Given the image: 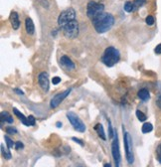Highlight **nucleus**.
<instances>
[{
	"label": "nucleus",
	"instance_id": "1",
	"mask_svg": "<svg viewBox=\"0 0 161 167\" xmlns=\"http://www.w3.org/2000/svg\"><path fill=\"white\" fill-rule=\"evenodd\" d=\"M95 30L97 33H105L113 27L114 23V18L110 13L103 12L102 14L97 16L95 19L92 20Z\"/></svg>",
	"mask_w": 161,
	"mask_h": 167
},
{
	"label": "nucleus",
	"instance_id": "2",
	"mask_svg": "<svg viewBox=\"0 0 161 167\" xmlns=\"http://www.w3.org/2000/svg\"><path fill=\"white\" fill-rule=\"evenodd\" d=\"M119 59H121V54H119L118 50L114 47L106 48L100 58L102 62L108 67H113L114 65L118 63Z\"/></svg>",
	"mask_w": 161,
	"mask_h": 167
},
{
	"label": "nucleus",
	"instance_id": "3",
	"mask_svg": "<svg viewBox=\"0 0 161 167\" xmlns=\"http://www.w3.org/2000/svg\"><path fill=\"white\" fill-rule=\"evenodd\" d=\"M105 10V6L102 3H97L95 1H90L87 6V15L90 19H95L97 16L102 14Z\"/></svg>",
	"mask_w": 161,
	"mask_h": 167
},
{
	"label": "nucleus",
	"instance_id": "4",
	"mask_svg": "<svg viewBox=\"0 0 161 167\" xmlns=\"http://www.w3.org/2000/svg\"><path fill=\"white\" fill-rule=\"evenodd\" d=\"M123 142H124V149H125V155H126V160L129 164H132L134 162V156H133V151H132V138L131 135L125 131L123 135Z\"/></svg>",
	"mask_w": 161,
	"mask_h": 167
},
{
	"label": "nucleus",
	"instance_id": "5",
	"mask_svg": "<svg viewBox=\"0 0 161 167\" xmlns=\"http://www.w3.org/2000/svg\"><path fill=\"white\" fill-rule=\"evenodd\" d=\"M62 29L65 37L68 38V39H74L79 34V24L77 20H74L70 22V23L66 24L65 26L62 27Z\"/></svg>",
	"mask_w": 161,
	"mask_h": 167
},
{
	"label": "nucleus",
	"instance_id": "6",
	"mask_svg": "<svg viewBox=\"0 0 161 167\" xmlns=\"http://www.w3.org/2000/svg\"><path fill=\"white\" fill-rule=\"evenodd\" d=\"M74 20H76V12L73 8H68V9L62 11L61 14L58 17V24L59 26H65L66 24L70 23Z\"/></svg>",
	"mask_w": 161,
	"mask_h": 167
},
{
	"label": "nucleus",
	"instance_id": "7",
	"mask_svg": "<svg viewBox=\"0 0 161 167\" xmlns=\"http://www.w3.org/2000/svg\"><path fill=\"white\" fill-rule=\"evenodd\" d=\"M67 117L69 119V121L71 122V124L73 125V127L75 128L76 130L79 131V132H84L86 130V125L83 122L80 117H79L77 114H75L72 111H69L67 114Z\"/></svg>",
	"mask_w": 161,
	"mask_h": 167
},
{
	"label": "nucleus",
	"instance_id": "8",
	"mask_svg": "<svg viewBox=\"0 0 161 167\" xmlns=\"http://www.w3.org/2000/svg\"><path fill=\"white\" fill-rule=\"evenodd\" d=\"M111 153H113V157L116 163V167L121 166V151H119V144H118V138H117L116 132L114 133V138L113 141L111 143Z\"/></svg>",
	"mask_w": 161,
	"mask_h": 167
},
{
	"label": "nucleus",
	"instance_id": "9",
	"mask_svg": "<svg viewBox=\"0 0 161 167\" xmlns=\"http://www.w3.org/2000/svg\"><path fill=\"white\" fill-rule=\"evenodd\" d=\"M71 92H72V89H68L65 92H62V93H60V94H57L55 97L51 100V103H50L51 108H56L57 106H58L60 103H61L63 100H64L65 98L70 95Z\"/></svg>",
	"mask_w": 161,
	"mask_h": 167
},
{
	"label": "nucleus",
	"instance_id": "10",
	"mask_svg": "<svg viewBox=\"0 0 161 167\" xmlns=\"http://www.w3.org/2000/svg\"><path fill=\"white\" fill-rule=\"evenodd\" d=\"M60 65L62 66V68L64 70L66 71H73L75 70V64H74V62L71 60L68 56H62L61 59H60Z\"/></svg>",
	"mask_w": 161,
	"mask_h": 167
},
{
	"label": "nucleus",
	"instance_id": "11",
	"mask_svg": "<svg viewBox=\"0 0 161 167\" xmlns=\"http://www.w3.org/2000/svg\"><path fill=\"white\" fill-rule=\"evenodd\" d=\"M38 82H39L40 87L44 90L45 92L49 91V87H50V84H49V78H48V74L43 72L38 76Z\"/></svg>",
	"mask_w": 161,
	"mask_h": 167
},
{
	"label": "nucleus",
	"instance_id": "12",
	"mask_svg": "<svg viewBox=\"0 0 161 167\" xmlns=\"http://www.w3.org/2000/svg\"><path fill=\"white\" fill-rule=\"evenodd\" d=\"M10 22L14 30H17L20 27V21H19V16L16 11H12L10 14Z\"/></svg>",
	"mask_w": 161,
	"mask_h": 167
},
{
	"label": "nucleus",
	"instance_id": "13",
	"mask_svg": "<svg viewBox=\"0 0 161 167\" xmlns=\"http://www.w3.org/2000/svg\"><path fill=\"white\" fill-rule=\"evenodd\" d=\"M25 28H26V32L27 34L29 35H33L35 32V26L33 23V20L31 18H26L25 20Z\"/></svg>",
	"mask_w": 161,
	"mask_h": 167
},
{
	"label": "nucleus",
	"instance_id": "14",
	"mask_svg": "<svg viewBox=\"0 0 161 167\" xmlns=\"http://www.w3.org/2000/svg\"><path fill=\"white\" fill-rule=\"evenodd\" d=\"M13 113H14L15 116H17L18 119L21 120V121H22V124H23L24 125H26V127H30L29 119H26V117L24 116V114H23L22 113H20V111H19L16 108H13Z\"/></svg>",
	"mask_w": 161,
	"mask_h": 167
},
{
	"label": "nucleus",
	"instance_id": "15",
	"mask_svg": "<svg viewBox=\"0 0 161 167\" xmlns=\"http://www.w3.org/2000/svg\"><path fill=\"white\" fill-rule=\"evenodd\" d=\"M95 130L97 131V135L100 136L103 140H106V136H105V130H103V124H97L95 125Z\"/></svg>",
	"mask_w": 161,
	"mask_h": 167
},
{
	"label": "nucleus",
	"instance_id": "16",
	"mask_svg": "<svg viewBox=\"0 0 161 167\" xmlns=\"http://www.w3.org/2000/svg\"><path fill=\"white\" fill-rule=\"evenodd\" d=\"M138 98H140L141 100H143V102H147V100H149V98H150V94H149V92L147 91L146 89H142V90H140V91L138 92Z\"/></svg>",
	"mask_w": 161,
	"mask_h": 167
},
{
	"label": "nucleus",
	"instance_id": "17",
	"mask_svg": "<svg viewBox=\"0 0 161 167\" xmlns=\"http://www.w3.org/2000/svg\"><path fill=\"white\" fill-rule=\"evenodd\" d=\"M1 121H6L8 124H13V117L10 116L7 111H2L1 113Z\"/></svg>",
	"mask_w": 161,
	"mask_h": 167
},
{
	"label": "nucleus",
	"instance_id": "18",
	"mask_svg": "<svg viewBox=\"0 0 161 167\" xmlns=\"http://www.w3.org/2000/svg\"><path fill=\"white\" fill-rule=\"evenodd\" d=\"M123 8H124V10L126 11V12H128V13L132 12V11L135 9V7H134V5H133V3H132V2H129V1L125 2Z\"/></svg>",
	"mask_w": 161,
	"mask_h": 167
},
{
	"label": "nucleus",
	"instance_id": "19",
	"mask_svg": "<svg viewBox=\"0 0 161 167\" xmlns=\"http://www.w3.org/2000/svg\"><path fill=\"white\" fill-rule=\"evenodd\" d=\"M153 129V127H152L151 124H149V122H145L143 125H142V132L143 133H148L150 131H152Z\"/></svg>",
	"mask_w": 161,
	"mask_h": 167
},
{
	"label": "nucleus",
	"instance_id": "20",
	"mask_svg": "<svg viewBox=\"0 0 161 167\" xmlns=\"http://www.w3.org/2000/svg\"><path fill=\"white\" fill-rule=\"evenodd\" d=\"M136 116H137L138 120H140V121H145L147 119V116L140 111H136Z\"/></svg>",
	"mask_w": 161,
	"mask_h": 167
},
{
	"label": "nucleus",
	"instance_id": "21",
	"mask_svg": "<svg viewBox=\"0 0 161 167\" xmlns=\"http://www.w3.org/2000/svg\"><path fill=\"white\" fill-rule=\"evenodd\" d=\"M145 3H146V0H134V1H133V5H134L135 8L143 6Z\"/></svg>",
	"mask_w": 161,
	"mask_h": 167
},
{
	"label": "nucleus",
	"instance_id": "22",
	"mask_svg": "<svg viewBox=\"0 0 161 167\" xmlns=\"http://www.w3.org/2000/svg\"><path fill=\"white\" fill-rule=\"evenodd\" d=\"M1 152H2V155H3L4 158H6V159H10V158H11V153L6 151V150L4 149L3 145H1Z\"/></svg>",
	"mask_w": 161,
	"mask_h": 167
},
{
	"label": "nucleus",
	"instance_id": "23",
	"mask_svg": "<svg viewBox=\"0 0 161 167\" xmlns=\"http://www.w3.org/2000/svg\"><path fill=\"white\" fill-rule=\"evenodd\" d=\"M5 141H6V144H7V147H8V148H12V147L13 146H14L15 145V143H14V142H13V140H12V139L11 138H9V137H8V136H5Z\"/></svg>",
	"mask_w": 161,
	"mask_h": 167
},
{
	"label": "nucleus",
	"instance_id": "24",
	"mask_svg": "<svg viewBox=\"0 0 161 167\" xmlns=\"http://www.w3.org/2000/svg\"><path fill=\"white\" fill-rule=\"evenodd\" d=\"M145 22H146L147 25H149V26L153 25V24H154V17H153V16H151V15L147 16L146 19H145Z\"/></svg>",
	"mask_w": 161,
	"mask_h": 167
},
{
	"label": "nucleus",
	"instance_id": "25",
	"mask_svg": "<svg viewBox=\"0 0 161 167\" xmlns=\"http://www.w3.org/2000/svg\"><path fill=\"white\" fill-rule=\"evenodd\" d=\"M114 133H116V132H113V127H111V124H110V120H108V137L113 138V136H114Z\"/></svg>",
	"mask_w": 161,
	"mask_h": 167
},
{
	"label": "nucleus",
	"instance_id": "26",
	"mask_svg": "<svg viewBox=\"0 0 161 167\" xmlns=\"http://www.w3.org/2000/svg\"><path fill=\"white\" fill-rule=\"evenodd\" d=\"M6 131H7V133H9V134H16V133H17V129L13 127H7Z\"/></svg>",
	"mask_w": 161,
	"mask_h": 167
},
{
	"label": "nucleus",
	"instance_id": "27",
	"mask_svg": "<svg viewBox=\"0 0 161 167\" xmlns=\"http://www.w3.org/2000/svg\"><path fill=\"white\" fill-rule=\"evenodd\" d=\"M156 158H157V160L161 163V143L158 145V147L156 148Z\"/></svg>",
	"mask_w": 161,
	"mask_h": 167
},
{
	"label": "nucleus",
	"instance_id": "28",
	"mask_svg": "<svg viewBox=\"0 0 161 167\" xmlns=\"http://www.w3.org/2000/svg\"><path fill=\"white\" fill-rule=\"evenodd\" d=\"M28 119H29L30 127H33V125H35V124H36V120H35V119H34L33 116H29Z\"/></svg>",
	"mask_w": 161,
	"mask_h": 167
},
{
	"label": "nucleus",
	"instance_id": "29",
	"mask_svg": "<svg viewBox=\"0 0 161 167\" xmlns=\"http://www.w3.org/2000/svg\"><path fill=\"white\" fill-rule=\"evenodd\" d=\"M38 2H39V3H42L41 5H42L43 7H45V8H49V3H48V1H47V0H38Z\"/></svg>",
	"mask_w": 161,
	"mask_h": 167
},
{
	"label": "nucleus",
	"instance_id": "30",
	"mask_svg": "<svg viewBox=\"0 0 161 167\" xmlns=\"http://www.w3.org/2000/svg\"><path fill=\"white\" fill-rule=\"evenodd\" d=\"M154 52H155V54H157V55L161 54V43L158 44V45L156 46V48L154 49Z\"/></svg>",
	"mask_w": 161,
	"mask_h": 167
},
{
	"label": "nucleus",
	"instance_id": "31",
	"mask_svg": "<svg viewBox=\"0 0 161 167\" xmlns=\"http://www.w3.org/2000/svg\"><path fill=\"white\" fill-rule=\"evenodd\" d=\"M15 146H16V149H22L23 147H24V144L22 143V142L17 141V142L15 143Z\"/></svg>",
	"mask_w": 161,
	"mask_h": 167
},
{
	"label": "nucleus",
	"instance_id": "32",
	"mask_svg": "<svg viewBox=\"0 0 161 167\" xmlns=\"http://www.w3.org/2000/svg\"><path fill=\"white\" fill-rule=\"evenodd\" d=\"M52 82H53L54 85H58L60 82H61V78H59V77H54Z\"/></svg>",
	"mask_w": 161,
	"mask_h": 167
},
{
	"label": "nucleus",
	"instance_id": "33",
	"mask_svg": "<svg viewBox=\"0 0 161 167\" xmlns=\"http://www.w3.org/2000/svg\"><path fill=\"white\" fill-rule=\"evenodd\" d=\"M72 139H73V140L75 141V142H77V143L80 144V145H82V146L84 145V142L82 141V140H80V139H79V138H77V137H73Z\"/></svg>",
	"mask_w": 161,
	"mask_h": 167
},
{
	"label": "nucleus",
	"instance_id": "34",
	"mask_svg": "<svg viewBox=\"0 0 161 167\" xmlns=\"http://www.w3.org/2000/svg\"><path fill=\"white\" fill-rule=\"evenodd\" d=\"M156 105H157L158 108H159L161 109V95H160L159 97H158V98H157V100H156Z\"/></svg>",
	"mask_w": 161,
	"mask_h": 167
},
{
	"label": "nucleus",
	"instance_id": "35",
	"mask_svg": "<svg viewBox=\"0 0 161 167\" xmlns=\"http://www.w3.org/2000/svg\"><path fill=\"white\" fill-rule=\"evenodd\" d=\"M15 92L17 93V94H19V95H23V92L20 91V90H18V89H15Z\"/></svg>",
	"mask_w": 161,
	"mask_h": 167
},
{
	"label": "nucleus",
	"instance_id": "36",
	"mask_svg": "<svg viewBox=\"0 0 161 167\" xmlns=\"http://www.w3.org/2000/svg\"><path fill=\"white\" fill-rule=\"evenodd\" d=\"M103 167H111V165L110 163H105V165H103Z\"/></svg>",
	"mask_w": 161,
	"mask_h": 167
},
{
	"label": "nucleus",
	"instance_id": "37",
	"mask_svg": "<svg viewBox=\"0 0 161 167\" xmlns=\"http://www.w3.org/2000/svg\"><path fill=\"white\" fill-rule=\"evenodd\" d=\"M57 127H62V124H61V122H57Z\"/></svg>",
	"mask_w": 161,
	"mask_h": 167
},
{
	"label": "nucleus",
	"instance_id": "38",
	"mask_svg": "<svg viewBox=\"0 0 161 167\" xmlns=\"http://www.w3.org/2000/svg\"><path fill=\"white\" fill-rule=\"evenodd\" d=\"M79 167H81V166H79Z\"/></svg>",
	"mask_w": 161,
	"mask_h": 167
}]
</instances>
